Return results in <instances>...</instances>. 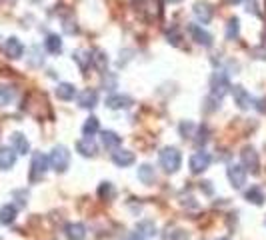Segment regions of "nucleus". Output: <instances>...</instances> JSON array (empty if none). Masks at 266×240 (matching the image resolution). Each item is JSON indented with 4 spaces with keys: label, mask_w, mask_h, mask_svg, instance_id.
Here are the masks:
<instances>
[{
    "label": "nucleus",
    "mask_w": 266,
    "mask_h": 240,
    "mask_svg": "<svg viewBox=\"0 0 266 240\" xmlns=\"http://www.w3.org/2000/svg\"><path fill=\"white\" fill-rule=\"evenodd\" d=\"M90 62L94 64V68H96V70L104 72V70H106V66H108V56H106V52H104V50L94 48V50L90 52Z\"/></svg>",
    "instance_id": "f3484780"
},
{
    "label": "nucleus",
    "mask_w": 266,
    "mask_h": 240,
    "mask_svg": "<svg viewBox=\"0 0 266 240\" xmlns=\"http://www.w3.org/2000/svg\"><path fill=\"white\" fill-rule=\"evenodd\" d=\"M132 106V98L128 94H110L106 98V108L110 110H122V108H130Z\"/></svg>",
    "instance_id": "f8f14e48"
},
{
    "label": "nucleus",
    "mask_w": 266,
    "mask_h": 240,
    "mask_svg": "<svg viewBox=\"0 0 266 240\" xmlns=\"http://www.w3.org/2000/svg\"><path fill=\"white\" fill-rule=\"evenodd\" d=\"M76 150L82 154V156H94L96 154V144H94V140L92 138H84V140H78L76 142Z\"/></svg>",
    "instance_id": "6ab92c4d"
},
{
    "label": "nucleus",
    "mask_w": 266,
    "mask_h": 240,
    "mask_svg": "<svg viewBox=\"0 0 266 240\" xmlns=\"http://www.w3.org/2000/svg\"><path fill=\"white\" fill-rule=\"evenodd\" d=\"M98 104V92L92 88H86L78 94V106L80 108H86V110H92L94 106Z\"/></svg>",
    "instance_id": "9b49d317"
},
{
    "label": "nucleus",
    "mask_w": 266,
    "mask_h": 240,
    "mask_svg": "<svg viewBox=\"0 0 266 240\" xmlns=\"http://www.w3.org/2000/svg\"><path fill=\"white\" fill-rule=\"evenodd\" d=\"M168 42H172L174 46H176V44H180V34L176 32L174 28H172V30H168Z\"/></svg>",
    "instance_id": "7c9ffc66"
},
{
    "label": "nucleus",
    "mask_w": 266,
    "mask_h": 240,
    "mask_svg": "<svg viewBox=\"0 0 266 240\" xmlns=\"http://www.w3.org/2000/svg\"><path fill=\"white\" fill-rule=\"evenodd\" d=\"M192 12H194L196 20L202 22V24H208L212 20V16H214V8L208 2H196L194 8H192Z\"/></svg>",
    "instance_id": "9d476101"
},
{
    "label": "nucleus",
    "mask_w": 266,
    "mask_h": 240,
    "mask_svg": "<svg viewBox=\"0 0 266 240\" xmlns=\"http://www.w3.org/2000/svg\"><path fill=\"white\" fill-rule=\"evenodd\" d=\"M138 180L144 184H152L154 180H156V174H154V168L150 164H142L138 168Z\"/></svg>",
    "instance_id": "b1692460"
},
{
    "label": "nucleus",
    "mask_w": 266,
    "mask_h": 240,
    "mask_svg": "<svg viewBox=\"0 0 266 240\" xmlns=\"http://www.w3.org/2000/svg\"><path fill=\"white\" fill-rule=\"evenodd\" d=\"M16 164V150L14 148H0V170H10Z\"/></svg>",
    "instance_id": "4468645a"
},
{
    "label": "nucleus",
    "mask_w": 266,
    "mask_h": 240,
    "mask_svg": "<svg viewBox=\"0 0 266 240\" xmlns=\"http://www.w3.org/2000/svg\"><path fill=\"white\" fill-rule=\"evenodd\" d=\"M98 128H100V124H98V118L96 116H90L84 122V126H82V132H84V136H88V138H92L96 132H98Z\"/></svg>",
    "instance_id": "bb28decb"
},
{
    "label": "nucleus",
    "mask_w": 266,
    "mask_h": 240,
    "mask_svg": "<svg viewBox=\"0 0 266 240\" xmlns=\"http://www.w3.org/2000/svg\"><path fill=\"white\" fill-rule=\"evenodd\" d=\"M244 198H246L248 202L256 204V206H260V204L264 202V194H262V190H260L258 186H252V188H248V190H246V194H244Z\"/></svg>",
    "instance_id": "cd10ccee"
},
{
    "label": "nucleus",
    "mask_w": 266,
    "mask_h": 240,
    "mask_svg": "<svg viewBox=\"0 0 266 240\" xmlns=\"http://www.w3.org/2000/svg\"><path fill=\"white\" fill-rule=\"evenodd\" d=\"M14 88L12 86H0V104H10L14 98Z\"/></svg>",
    "instance_id": "c85d7f7f"
},
{
    "label": "nucleus",
    "mask_w": 266,
    "mask_h": 240,
    "mask_svg": "<svg viewBox=\"0 0 266 240\" xmlns=\"http://www.w3.org/2000/svg\"><path fill=\"white\" fill-rule=\"evenodd\" d=\"M246 10L252 12V14H260V12H258V4L254 2V0H248V2H246Z\"/></svg>",
    "instance_id": "2f4dec72"
},
{
    "label": "nucleus",
    "mask_w": 266,
    "mask_h": 240,
    "mask_svg": "<svg viewBox=\"0 0 266 240\" xmlns=\"http://www.w3.org/2000/svg\"><path fill=\"white\" fill-rule=\"evenodd\" d=\"M230 80H228V74L226 72H214L212 78H210V92L214 98H222L224 94L230 92Z\"/></svg>",
    "instance_id": "20e7f679"
},
{
    "label": "nucleus",
    "mask_w": 266,
    "mask_h": 240,
    "mask_svg": "<svg viewBox=\"0 0 266 240\" xmlns=\"http://www.w3.org/2000/svg\"><path fill=\"white\" fill-rule=\"evenodd\" d=\"M112 162H114L116 166H120V168H126V166L134 164V152H130V150L116 148L114 152H112Z\"/></svg>",
    "instance_id": "ddd939ff"
},
{
    "label": "nucleus",
    "mask_w": 266,
    "mask_h": 240,
    "mask_svg": "<svg viewBox=\"0 0 266 240\" xmlns=\"http://www.w3.org/2000/svg\"><path fill=\"white\" fill-rule=\"evenodd\" d=\"M240 160H242V166L252 172V174H258L260 172V160H258V152L252 148V146H244L242 152H240Z\"/></svg>",
    "instance_id": "39448f33"
},
{
    "label": "nucleus",
    "mask_w": 266,
    "mask_h": 240,
    "mask_svg": "<svg viewBox=\"0 0 266 240\" xmlns=\"http://www.w3.org/2000/svg\"><path fill=\"white\" fill-rule=\"evenodd\" d=\"M256 108H258L260 112H266V100H264V98H260V100H256Z\"/></svg>",
    "instance_id": "72a5a7b5"
},
{
    "label": "nucleus",
    "mask_w": 266,
    "mask_h": 240,
    "mask_svg": "<svg viewBox=\"0 0 266 240\" xmlns=\"http://www.w3.org/2000/svg\"><path fill=\"white\" fill-rule=\"evenodd\" d=\"M136 234L144 240V238H150V236H154L156 234V226H154V222H150V220H142V222H138V226H136Z\"/></svg>",
    "instance_id": "393cba45"
},
{
    "label": "nucleus",
    "mask_w": 266,
    "mask_h": 240,
    "mask_svg": "<svg viewBox=\"0 0 266 240\" xmlns=\"http://www.w3.org/2000/svg\"><path fill=\"white\" fill-rule=\"evenodd\" d=\"M168 2H180V0H168Z\"/></svg>",
    "instance_id": "c9c22d12"
},
{
    "label": "nucleus",
    "mask_w": 266,
    "mask_h": 240,
    "mask_svg": "<svg viewBox=\"0 0 266 240\" xmlns=\"http://www.w3.org/2000/svg\"><path fill=\"white\" fill-rule=\"evenodd\" d=\"M238 34H240V20L234 16L226 24V38L228 40H236V38H238Z\"/></svg>",
    "instance_id": "a878e982"
},
{
    "label": "nucleus",
    "mask_w": 266,
    "mask_h": 240,
    "mask_svg": "<svg viewBox=\"0 0 266 240\" xmlns=\"http://www.w3.org/2000/svg\"><path fill=\"white\" fill-rule=\"evenodd\" d=\"M48 168H50L48 156L42 154V152H34L32 162H30V182H38V180H42V176L46 174Z\"/></svg>",
    "instance_id": "7ed1b4c3"
},
{
    "label": "nucleus",
    "mask_w": 266,
    "mask_h": 240,
    "mask_svg": "<svg viewBox=\"0 0 266 240\" xmlns=\"http://www.w3.org/2000/svg\"><path fill=\"white\" fill-rule=\"evenodd\" d=\"M226 174H228V180L234 188H242L246 184V168L242 164H230Z\"/></svg>",
    "instance_id": "423d86ee"
},
{
    "label": "nucleus",
    "mask_w": 266,
    "mask_h": 240,
    "mask_svg": "<svg viewBox=\"0 0 266 240\" xmlns=\"http://www.w3.org/2000/svg\"><path fill=\"white\" fill-rule=\"evenodd\" d=\"M16 220V206L4 204L0 206V224H12Z\"/></svg>",
    "instance_id": "4be33fe9"
},
{
    "label": "nucleus",
    "mask_w": 266,
    "mask_h": 240,
    "mask_svg": "<svg viewBox=\"0 0 266 240\" xmlns=\"http://www.w3.org/2000/svg\"><path fill=\"white\" fill-rule=\"evenodd\" d=\"M48 162H50V168L56 170V172H66L68 166H70V152L66 146H54L52 152L48 156Z\"/></svg>",
    "instance_id": "f03ea898"
},
{
    "label": "nucleus",
    "mask_w": 266,
    "mask_h": 240,
    "mask_svg": "<svg viewBox=\"0 0 266 240\" xmlns=\"http://www.w3.org/2000/svg\"><path fill=\"white\" fill-rule=\"evenodd\" d=\"M126 240H142V238H140V236H138L136 232H132V234H130V236H128Z\"/></svg>",
    "instance_id": "f704fd0d"
},
{
    "label": "nucleus",
    "mask_w": 266,
    "mask_h": 240,
    "mask_svg": "<svg viewBox=\"0 0 266 240\" xmlns=\"http://www.w3.org/2000/svg\"><path fill=\"white\" fill-rule=\"evenodd\" d=\"M188 32H190V36H192V40L196 42V44H200V46H212V34L210 32H206V30L202 28V26H198V24H190L188 26Z\"/></svg>",
    "instance_id": "6e6552de"
},
{
    "label": "nucleus",
    "mask_w": 266,
    "mask_h": 240,
    "mask_svg": "<svg viewBox=\"0 0 266 240\" xmlns=\"http://www.w3.org/2000/svg\"><path fill=\"white\" fill-rule=\"evenodd\" d=\"M220 240H228V238H220Z\"/></svg>",
    "instance_id": "e433bc0d"
},
{
    "label": "nucleus",
    "mask_w": 266,
    "mask_h": 240,
    "mask_svg": "<svg viewBox=\"0 0 266 240\" xmlns=\"http://www.w3.org/2000/svg\"><path fill=\"white\" fill-rule=\"evenodd\" d=\"M264 40H266V34H264Z\"/></svg>",
    "instance_id": "4c0bfd02"
},
{
    "label": "nucleus",
    "mask_w": 266,
    "mask_h": 240,
    "mask_svg": "<svg viewBox=\"0 0 266 240\" xmlns=\"http://www.w3.org/2000/svg\"><path fill=\"white\" fill-rule=\"evenodd\" d=\"M4 52L10 56V58H20L24 54V44L16 38V36H10L4 44Z\"/></svg>",
    "instance_id": "2eb2a0df"
},
{
    "label": "nucleus",
    "mask_w": 266,
    "mask_h": 240,
    "mask_svg": "<svg viewBox=\"0 0 266 240\" xmlns=\"http://www.w3.org/2000/svg\"><path fill=\"white\" fill-rule=\"evenodd\" d=\"M98 194H100V198H112L114 196V188H112V184L110 182H102L100 184V188H98Z\"/></svg>",
    "instance_id": "c756f323"
},
{
    "label": "nucleus",
    "mask_w": 266,
    "mask_h": 240,
    "mask_svg": "<svg viewBox=\"0 0 266 240\" xmlns=\"http://www.w3.org/2000/svg\"><path fill=\"white\" fill-rule=\"evenodd\" d=\"M180 164H182V156L178 152V148H172V146L162 148V152H160V166L164 168V172H168V174L178 172Z\"/></svg>",
    "instance_id": "f257e3e1"
},
{
    "label": "nucleus",
    "mask_w": 266,
    "mask_h": 240,
    "mask_svg": "<svg viewBox=\"0 0 266 240\" xmlns=\"http://www.w3.org/2000/svg\"><path fill=\"white\" fill-rule=\"evenodd\" d=\"M56 96L60 100H72L76 96V86L70 82H62L56 86Z\"/></svg>",
    "instance_id": "a211bd4d"
},
{
    "label": "nucleus",
    "mask_w": 266,
    "mask_h": 240,
    "mask_svg": "<svg viewBox=\"0 0 266 240\" xmlns=\"http://www.w3.org/2000/svg\"><path fill=\"white\" fill-rule=\"evenodd\" d=\"M164 238H166V240H176V234H164ZM180 238H182V240H186V238H188V234H186V232H180Z\"/></svg>",
    "instance_id": "473e14b6"
},
{
    "label": "nucleus",
    "mask_w": 266,
    "mask_h": 240,
    "mask_svg": "<svg viewBox=\"0 0 266 240\" xmlns=\"http://www.w3.org/2000/svg\"><path fill=\"white\" fill-rule=\"evenodd\" d=\"M44 46L50 54H60L62 52V38L58 34H48L44 40Z\"/></svg>",
    "instance_id": "5701e85b"
},
{
    "label": "nucleus",
    "mask_w": 266,
    "mask_h": 240,
    "mask_svg": "<svg viewBox=\"0 0 266 240\" xmlns=\"http://www.w3.org/2000/svg\"><path fill=\"white\" fill-rule=\"evenodd\" d=\"M10 142H12V148L16 150V154H28V150H30V144H28L22 132H14L10 136Z\"/></svg>",
    "instance_id": "dca6fc26"
},
{
    "label": "nucleus",
    "mask_w": 266,
    "mask_h": 240,
    "mask_svg": "<svg viewBox=\"0 0 266 240\" xmlns=\"http://www.w3.org/2000/svg\"><path fill=\"white\" fill-rule=\"evenodd\" d=\"M66 236H68L70 240H84V238H86V228H84V224H80V222H70V224H66Z\"/></svg>",
    "instance_id": "412c9836"
},
{
    "label": "nucleus",
    "mask_w": 266,
    "mask_h": 240,
    "mask_svg": "<svg viewBox=\"0 0 266 240\" xmlns=\"http://www.w3.org/2000/svg\"><path fill=\"white\" fill-rule=\"evenodd\" d=\"M120 142H122V138L118 136L114 130H104L102 132V144H104L106 150H116L118 146H120Z\"/></svg>",
    "instance_id": "aec40b11"
},
{
    "label": "nucleus",
    "mask_w": 266,
    "mask_h": 240,
    "mask_svg": "<svg viewBox=\"0 0 266 240\" xmlns=\"http://www.w3.org/2000/svg\"><path fill=\"white\" fill-rule=\"evenodd\" d=\"M232 98H234V104L238 106L240 110H248L252 106V102H254L244 86H234L232 88Z\"/></svg>",
    "instance_id": "1a4fd4ad"
},
{
    "label": "nucleus",
    "mask_w": 266,
    "mask_h": 240,
    "mask_svg": "<svg viewBox=\"0 0 266 240\" xmlns=\"http://www.w3.org/2000/svg\"><path fill=\"white\" fill-rule=\"evenodd\" d=\"M210 162H212V158H210L208 152H196V154L190 156V172L192 174H202L206 168L210 166Z\"/></svg>",
    "instance_id": "0eeeda50"
}]
</instances>
